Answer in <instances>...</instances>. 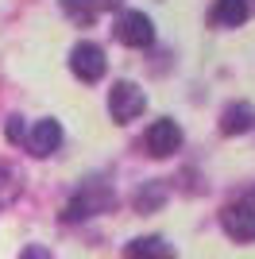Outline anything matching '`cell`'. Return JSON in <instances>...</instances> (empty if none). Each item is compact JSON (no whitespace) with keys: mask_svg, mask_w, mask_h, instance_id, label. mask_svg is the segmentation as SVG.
I'll list each match as a JSON object with an SVG mask.
<instances>
[{"mask_svg":"<svg viewBox=\"0 0 255 259\" xmlns=\"http://www.w3.org/2000/svg\"><path fill=\"white\" fill-rule=\"evenodd\" d=\"M143 108H147V93H143L136 81H116V85H112V93H108V112H112L116 124L136 120Z\"/></svg>","mask_w":255,"mask_h":259,"instance_id":"1","label":"cell"},{"mask_svg":"<svg viewBox=\"0 0 255 259\" xmlns=\"http://www.w3.org/2000/svg\"><path fill=\"white\" fill-rule=\"evenodd\" d=\"M105 66H108V58L97 43H77L74 51H70V70H74L81 81H101V77H105Z\"/></svg>","mask_w":255,"mask_h":259,"instance_id":"2","label":"cell"},{"mask_svg":"<svg viewBox=\"0 0 255 259\" xmlns=\"http://www.w3.org/2000/svg\"><path fill=\"white\" fill-rule=\"evenodd\" d=\"M178 147H182V128L174 120H155L147 128V151L155 155V159H166V155H174Z\"/></svg>","mask_w":255,"mask_h":259,"instance_id":"3","label":"cell"},{"mask_svg":"<svg viewBox=\"0 0 255 259\" xmlns=\"http://www.w3.org/2000/svg\"><path fill=\"white\" fill-rule=\"evenodd\" d=\"M116 39L124 47H147L155 39V27H151V20L143 12H124L116 23Z\"/></svg>","mask_w":255,"mask_h":259,"instance_id":"4","label":"cell"},{"mask_svg":"<svg viewBox=\"0 0 255 259\" xmlns=\"http://www.w3.org/2000/svg\"><path fill=\"white\" fill-rule=\"evenodd\" d=\"M221 225L228 236L236 240H255V209L247 205V201H236V205H228L221 213Z\"/></svg>","mask_w":255,"mask_h":259,"instance_id":"5","label":"cell"},{"mask_svg":"<svg viewBox=\"0 0 255 259\" xmlns=\"http://www.w3.org/2000/svg\"><path fill=\"white\" fill-rule=\"evenodd\" d=\"M108 205H112V190H105V186H89L85 194H77L74 201H70L66 217H70V221H77V217H93V213H105Z\"/></svg>","mask_w":255,"mask_h":259,"instance_id":"6","label":"cell"},{"mask_svg":"<svg viewBox=\"0 0 255 259\" xmlns=\"http://www.w3.org/2000/svg\"><path fill=\"white\" fill-rule=\"evenodd\" d=\"M58 143H62V124L58 120H39L31 128V136H27V147H31V155H51L58 151Z\"/></svg>","mask_w":255,"mask_h":259,"instance_id":"7","label":"cell"},{"mask_svg":"<svg viewBox=\"0 0 255 259\" xmlns=\"http://www.w3.org/2000/svg\"><path fill=\"white\" fill-rule=\"evenodd\" d=\"M124 255L128 259H174V244H166L162 236H143V240H132Z\"/></svg>","mask_w":255,"mask_h":259,"instance_id":"8","label":"cell"},{"mask_svg":"<svg viewBox=\"0 0 255 259\" xmlns=\"http://www.w3.org/2000/svg\"><path fill=\"white\" fill-rule=\"evenodd\" d=\"M251 105H244V101H240V105H228L224 108V116H221V132L224 136H240V132H247L251 128Z\"/></svg>","mask_w":255,"mask_h":259,"instance_id":"9","label":"cell"},{"mask_svg":"<svg viewBox=\"0 0 255 259\" xmlns=\"http://www.w3.org/2000/svg\"><path fill=\"white\" fill-rule=\"evenodd\" d=\"M212 20L221 23V27H240L247 20V0H217Z\"/></svg>","mask_w":255,"mask_h":259,"instance_id":"10","label":"cell"},{"mask_svg":"<svg viewBox=\"0 0 255 259\" xmlns=\"http://www.w3.org/2000/svg\"><path fill=\"white\" fill-rule=\"evenodd\" d=\"M162 197H166V186H162V182H151L147 190H139V194H136V205L143 209V213H147V209H155V205H159Z\"/></svg>","mask_w":255,"mask_h":259,"instance_id":"11","label":"cell"},{"mask_svg":"<svg viewBox=\"0 0 255 259\" xmlns=\"http://www.w3.org/2000/svg\"><path fill=\"white\" fill-rule=\"evenodd\" d=\"M62 8L70 12V16H74V20H81V23H89L97 16V8L93 4H89V0H62Z\"/></svg>","mask_w":255,"mask_h":259,"instance_id":"12","label":"cell"},{"mask_svg":"<svg viewBox=\"0 0 255 259\" xmlns=\"http://www.w3.org/2000/svg\"><path fill=\"white\" fill-rule=\"evenodd\" d=\"M4 132H8V143H20V140H23V124H20V116H12Z\"/></svg>","mask_w":255,"mask_h":259,"instance_id":"13","label":"cell"},{"mask_svg":"<svg viewBox=\"0 0 255 259\" xmlns=\"http://www.w3.org/2000/svg\"><path fill=\"white\" fill-rule=\"evenodd\" d=\"M4 182H12V174H8V170H4V166H0V186H4ZM0 201H12V197H8V194H4V190H0Z\"/></svg>","mask_w":255,"mask_h":259,"instance_id":"14","label":"cell"}]
</instances>
